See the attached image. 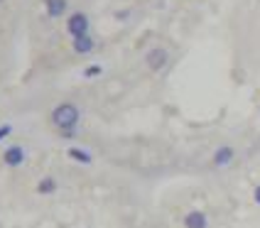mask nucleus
<instances>
[{"mask_svg":"<svg viewBox=\"0 0 260 228\" xmlns=\"http://www.w3.org/2000/svg\"><path fill=\"white\" fill-rule=\"evenodd\" d=\"M49 118H52V125L59 130V135H61V138H67V140L76 138V133H79V123H81V111H79V106H76V103H69V101L59 103L57 108L49 113Z\"/></svg>","mask_w":260,"mask_h":228,"instance_id":"obj_1","label":"nucleus"},{"mask_svg":"<svg viewBox=\"0 0 260 228\" xmlns=\"http://www.w3.org/2000/svg\"><path fill=\"white\" fill-rule=\"evenodd\" d=\"M67 32H69V37H81V35H88L91 32V17L86 13H81V10H76L67 17Z\"/></svg>","mask_w":260,"mask_h":228,"instance_id":"obj_2","label":"nucleus"},{"mask_svg":"<svg viewBox=\"0 0 260 228\" xmlns=\"http://www.w3.org/2000/svg\"><path fill=\"white\" fill-rule=\"evenodd\" d=\"M167 64H170V52H167L165 47H152V49L145 54V67L152 74L162 72Z\"/></svg>","mask_w":260,"mask_h":228,"instance_id":"obj_3","label":"nucleus"},{"mask_svg":"<svg viewBox=\"0 0 260 228\" xmlns=\"http://www.w3.org/2000/svg\"><path fill=\"white\" fill-rule=\"evenodd\" d=\"M25 159H27V152H25L22 145H13V147H8V150L3 152V162H5L8 167H13V170L22 167Z\"/></svg>","mask_w":260,"mask_h":228,"instance_id":"obj_4","label":"nucleus"},{"mask_svg":"<svg viewBox=\"0 0 260 228\" xmlns=\"http://www.w3.org/2000/svg\"><path fill=\"white\" fill-rule=\"evenodd\" d=\"M72 49L79 54V57H86L96 49V37L88 32V35H81V37H74L72 40Z\"/></svg>","mask_w":260,"mask_h":228,"instance_id":"obj_5","label":"nucleus"},{"mask_svg":"<svg viewBox=\"0 0 260 228\" xmlns=\"http://www.w3.org/2000/svg\"><path fill=\"white\" fill-rule=\"evenodd\" d=\"M233 159H236V150H233L231 145H221L216 152H214V157H211V162H214V167H229Z\"/></svg>","mask_w":260,"mask_h":228,"instance_id":"obj_6","label":"nucleus"},{"mask_svg":"<svg viewBox=\"0 0 260 228\" xmlns=\"http://www.w3.org/2000/svg\"><path fill=\"white\" fill-rule=\"evenodd\" d=\"M69 10V0H44V13L49 15L52 20L64 17Z\"/></svg>","mask_w":260,"mask_h":228,"instance_id":"obj_7","label":"nucleus"},{"mask_svg":"<svg viewBox=\"0 0 260 228\" xmlns=\"http://www.w3.org/2000/svg\"><path fill=\"white\" fill-rule=\"evenodd\" d=\"M184 228H209V218L204 211H189L184 216Z\"/></svg>","mask_w":260,"mask_h":228,"instance_id":"obj_8","label":"nucleus"},{"mask_svg":"<svg viewBox=\"0 0 260 228\" xmlns=\"http://www.w3.org/2000/svg\"><path fill=\"white\" fill-rule=\"evenodd\" d=\"M67 157L72 159V162H79V165H91L93 162V155L84 150V147H69L67 150Z\"/></svg>","mask_w":260,"mask_h":228,"instance_id":"obj_9","label":"nucleus"},{"mask_svg":"<svg viewBox=\"0 0 260 228\" xmlns=\"http://www.w3.org/2000/svg\"><path fill=\"white\" fill-rule=\"evenodd\" d=\"M54 191H57V182H54L52 177H42V179L37 182V194L47 197V194H54Z\"/></svg>","mask_w":260,"mask_h":228,"instance_id":"obj_10","label":"nucleus"},{"mask_svg":"<svg viewBox=\"0 0 260 228\" xmlns=\"http://www.w3.org/2000/svg\"><path fill=\"white\" fill-rule=\"evenodd\" d=\"M101 74H103L101 64H88L86 69H84V76H86V79H96V76H101Z\"/></svg>","mask_w":260,"mask_h":228,"instance_id":"obj_11","label":"nucleus"},{"mask_svg":"<svg viewBox=\"0 0 260 228\" xmlns=\"http://www.w3.org/2000/svg\"><path fill=\"white\" fill-rule=\"evenodd\" d=\"M10 133H13V125H8V123H5V125H0V143H3Z\"/></svg>","mask_w":260,"mask_h":228,"instance_id":"obj_12","label":"nucleus"},{"mask_svg":"<svg viewBox=\"0 0 260 228\" xmlns=\"http://www.w3.org/2000/svg\"><path fill=\"white\" fill-rule=\"evenodd\" d=\"M253 201H255V204L260 206V184L255 186V189H253Z\"/></svg>","mask_w":260,"mask_h":228,"instance_id":"obj_13","label":"nucleus"},{"mask_svg":"<svg viewBox=\"0 0 260 228\" xmlns=\"http://www.w3.org/2000/svg\"><path fill=\"white\" fill-rule=\"evenodd\" d=\"M0 3H5V0H0Z\"/></svg>","mask_w":260,"mask_h":228,"instance_id":"obj_14","label":"nucleus"}]
</instances>
